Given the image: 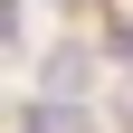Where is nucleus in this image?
Wrapping results in <instances>:
<instances>
[{"label": "nucleus", "instance_id": "nucleus-1", "mask_svg": "<svg viewBox=\"0 0 133 133\" xmlns=\"http://www.w3.org/2000/svg\"><path fill=\"white\" fill-rule=\"evenodd\" d=\"M95 66H105V57H95L86 38H57V48L38 57V95H86V86H95Z\"/></svg>", "mask_w": 133, "mask_h": 133}]
</instances>
